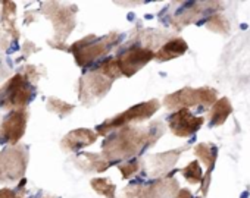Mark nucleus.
<instances>
[{"mask_svg": "<svg viewBox=\"0 0 250 198\" xmlns=\"http://www.w3.org/2000/svg\"><path fill=\"white\" fill-rule=\"evenodd\" d=\"M162 134L164 126L161 122H155L147 128L122 126L107 135L100 154L109 164L115 162L122 163L124 160H133L146 148L153 145Z\"/></svg>", "mask_w": 250, "mask_h": 198, "instance_id": "f257e3e1", "label": "nucleus"}, {"mask_svg": "<svg viewBox=\"0 0 250 198\" xmlns=\"http://www.w3.org/2000/svg\"><path fill=\"white\" fill-rule=\"evenodd\" d=\"M121 41V34L110 33L103 37H96V34H90L78 41H75L68 52H71L75 57V62L81 68H88L103 56L109 54V52Z\"/></svg>", "mask_w": 250, "mask_h": 198, "instance_id": "f03ea898", "label": "nucleus"}, {"mask_svg": "<svg viewBox=\"0 0 250 198\" xmlns=\"http://www.w3.org/2000/svg\"><path fill=\"white\" fill-rule=\"evenodd\" d=\"M34 91L31 82L22 73H17L0 88V108L9 110L25 109L34 97Z\"/></svg>", "mask_w": 250, "mask_h": 198, "instance_id": "7ed1b4c3", "label": "nucleus"}, {"mask_svg": "<svg viewBox=\"0 0 250 198\" xmlns=\"http://www.w3.org/2000/svg\"><path fill=\"white\" fill-rule=\"evenodd\" d=\"M42 12L46 14L47 18L52 19L53 28H55V37L53 40L49 41L53 47H63L65 40L69 37L75 27V14L77 8L75 6H63L55 2L50 3H43Z\"/></svg>", "mask_w": 250, "mask_h": 198, "instance_id": "20e7f679", "label": "nucleus"}, {"mask_svg": "<svg viewBox=\"0 0 250 198\" xmlns=\"http://www.w3.org/2000/svg\"><path fill=\"white\" fill-rule=\"evenodd\" d=\"M159 108H161V103L158 100H149V102H145V103H139V105L127 109L125 112L104 121L103 124H100L97 126L96 134L97 135H107L109 132H112L115 129L127 126L128 124L147 121L159 110Z\"/></svg>", "mask_w": 250, "mask_h": 198, "instance_id": "39448f33", "label": "nucleus"}, {"mask_svg": "<svg viewBox=\"0 0 250 198\" xmlns=\"http://www.w3.org/2000/svg\"><path fill=\"white\" fill-rule=\"evenodd\" d=\"M113 81L102 75L96 68L91 69L90 72L84 73L80 79L78 84V97L80 102L85 106H93L96 105L102 97H104Z\"/></svg>", "mask_w": 250, "mask_h": 198, "instance_id": "423d86ee", "label": "nucleus"}, {"mask_svg": "<svg viewBox=\"0 0 250 198\" xmlns=\"http://www.w3.org/2000/svg\"><path fill=\"white\" fill-rule=\"evenodd\" d=\"M216 100V91L208 87L203 88H183L177 92H172L169 95L165 97V106L168 109H187L191 106H197V105H205L209 106L210 103H213Z\"/></svg>", "mask_w": 250, "mask_h": 198, "instance_id": "0eeeda50", "label": "nucleus"}, {"mask_svg": "<svg viewBox=\"0 0 250 198\" xmlns=\"http://www.w3.org/2000/svg\"><path fill=\"white\" fill-rule=\"evenodd\" d=\"M28 150L25 145H11L0 153V169L9 180L21 179L27 172Z\"/></svg>", "mask_w": 250, "mask_h": 198, "instance_id": "6e6552de", "label": "nucleus"}, {"mask_svg": "<svg viewBox=\"0 0 250 198\" xmlns=\"http://www.w3.org/2000/svg\"><path fill=\"white\" fill-rule=\"evenodd\" d=\"M152 59H155V52L150 49H145L139 44L130 46L128 49H125L122 53H119L115 57L116 65L121 71V75L127 78L136 75Z\"/></svg>", "mask_w": 250, "mask_h": 198, "instance_id": "1a4fd4ad", "label": "nucleus"}, {"mask_svg": "<svg viewBox=\"0 0 250 198\" xmlns=\"http://www.w3.org/2000/svg\"><path fill=\"white\" fill-rule=\"evenodd\" d=\"M178 192V183L172 178L158 179L145 186H128L124 191L125 198H174Z\"/></svg>", "mask_w": 250, "mask_h": 198, "instance_id": "9d476101", "label": "nucleus"}, {"mask_svg": "<svg viewBox=\"0 0 250 198\" xmlns=\"http://www.w3.org/2000/svg\"><path fill=\"white\" fill-rule=\"evenodd\" d=\"M28 115L25 109L11 110L0 125V144L17 145L27 129Z\"/></svg>", "mask_w": 250, "mask_h": 198, "instance_id": "9b49d317", "label": "nucleus"}, {"mask_svg": "<svg viewBox=\"0 0 250 198\" xmlns=\"http://www.w3.org/2000/svg\"><path fill=\"white\" fill-rule=\"evenodd\" d=\"M203 122H205L203 118L191 115L187 109H180L168 118V125L171 132L183 138L196 134L203 125Z\"/></svg>", "mask_w": 250, "mask_h": 198, "instance_id": "f8f14e48", "label": "nucleus"}, {"mask_svg": "<svg viewBox=\"0 0 250 198\" xmlns=\"http://www.w3.org/2000/svg\"><path fill=\"white\" fill-rule=\"evenodd\" d=\"M97 137L99 135L91 129H85V128L74 129L62 138L61 147L65 151H78V150H83V148L94 144Z\"/></svg>", "mask_w": 250, "mask_h": 198, "instance_id": "ddd939ff", "label": "nucleus"}, {"mask_svg": "<svg viewBox=\"0 0 250 198\" xmlns=\"http://www.w3.org/2000/svg\"><path fill=\"white\" fill-rule=\"evenodd\" d=\"M75 166L84 172H96L102 173L104 172L110 164L102 157V154H94V153H81L75 159Z\"/></svg>", "mask_w": 250, "mask_h": 198, "instance_id": "4468645a", "label": "nucleus"}, {"mask_svg": "<svg viewBox=\"0 0 250 198\" xmlns=\"http://www.w3.org/2000/svg\"><path fill=\"white\" fill-rule=\"evenodd\" d=\"M187 49H188V46L183 38H180V37L171 38L155 53V59L159 62H167V60H171V59H175V57L184 54L187 52Z\"/></svg>", "mask_w": 250, "mask_h": 198, "instance_id": "2eb2a0df", "label": "nucleus"}, {"mask_svg": "<svg viewBox=\"0 0 250 198\" xmlns=\"http://www.w3.org/2000/svg\"><path fill=\"white\" fill-rule=\"evenodd\" d=\"M180 156V151H169V153H161V154H155L152 157V163H149L150 169L149 173L152 176H159L164 175L165 172H168L177 162Z\"/></svg>", "mask_w": 250, "mask_h": 198, "instance_id": "dca6fc26", "label": "nucleus"}, {"mask_svg": "<svg viewBox=\"0 0 250 198\" xmlns=\"http://www.w3.org/2000/svg\"><path fill=\"white\" fill-rule=\"evenodd\" d=\"M232 112V108L228 102V98H221L219 102H216L213 105V109L210 112V122L209 126H218L222 125L225 122V119L229 116V113Z\"/></svg>", "mask_w": 250, "mask_h": 198, "instance_id": "f3484780", "label": "nucleus"}, {"mask_svg": "<svg viewBox=\"0 0 250 198\" xmlns=\"http://www.w3.org/2000/svg\"><path fill=\"white\" fill-rule=\"evenodd\" d=\"M93 191L104 198H116V185L112 183L107 178H94L90 180Z\"/></svg>", "mask_w": 250, "mask_h": 198, "instance_id": "a211bd4d", "label": "nucleus"}, {"mask_svg": "<svg viewBox=\"0 0 250 198\" xmlns=\"http://www.w3.org/2000/svg\"><path fill=\"white\" fill-rule=\"evenodd\" d=\"M194 154L199 156L203 163L208 166V169H213L215 166V160H216V154H218V148L215 145H208V144H199L194 148Z\"/></svg>", "mask_w": 250, "mask_h": 198, "instance_id": "6ab92c4d", "label": "nucleus"}, {"mask_svg": "<svg viewBox=\"0 0 250 198\" xmlns=\"http://www.w3.org/2000/svg\"><path fill=\"white\" fill-rule=\"evenodd\" d=\"M47 110L56 113L61 118H65V116H68L74 110V106L68 105L66 102L61 100V98L50 97V98H47Z\"/></svg>", "mask_w": 250, "mask_h": 198, "instance_id": "aec40b11", "label": "nucleus"}, {"mask_svg": "<svg viewBox=\"0 0 250 198\" xmlns=\"http://www.w3.org/2000/svg\"><path fill=\"white\" fill-rule=\"evenodd\" d=\"M181 173L184 175V178L187 179V182H190L193 185L202 182V179H203V175H202V169H200L199 162H191L184 169H181Z\"/></svg>", "mask_w": 250, "mask_h": 198, "instance_id": "412c9836", "label": "nucleus"}, {"mask_svg": "<svg viewBox=\"0 0 250 198\" xmlns=\"http://www.w3.org/2000/svg\"><path fill=\"white\" fill-rule=\"evenodd\" d=\"M118 169L121 170L124 179H130V178H133V176L142 169V164H140L139 160L133 159V160H128V162L119 163V164H118Z\"/></svg>", "mask_w": 250, "mask_h": 198, "instance_id": "4be33fe9", "label": "nucleus"}, {"mask_svg": "<svg viewBox=\"0 0 250 198\" xmlns=\"http://www.w3.org/2000/svg\"><path fill=\"white\" fill-rule=\"evenodd\" d=\"M0 198H22V192H20L17 189L2 188L0 189Z\"/></svg>", "mask_w": 250, "mask_h": 198, "instance_id": "5701e85b", "label": "nucleus"}, {"mask_svg": "<svg viewBox=\"0 0 250 198\" xmlns=\"http://www.w3.org/2000/svg\"><path fill=\"white\" fill-rule=\"evenodd\" d=\"M174 198H191V192L188 189H180Z\"/></svg>", "mask_w": 250, "mask_h": 198, "instance_id": "b1692460", "label": "nucleus"}, {"mask_svg": "<svg viewBox=\"0 0 250 198\" xmlns=\"http://www.w3.org/2000/svg\"><path fill=\"white\" fill-rule=\"evenodd\" d=\"M249 195H250V192H249V189H247V191H244V192L240 194V198H249Z\"/></svg>", "mask_w": 250, "mask_h": 198, "instance_id": "393cba45", "label": "nucleus"}, {"mask_svg": "<svg viewBox=\"0 0 250 198\" xmlns=\"http://www.w3.org/2000/svg\"><path fill=\"white\" fill-rule=\"evenodd\" d=\"M240 28H241V30H247V28H249V25H247V24H241V25H240Z\"/></svg>", "mask_w": 250, "mask_h": 198, "instance_id": "a878e982", "label": "nucleus"}, {"mask_svg": "<svg viewBox=\"0 0 250 198\" xmlns=\"http://www.w3.org/2000/svg\"><path fill=\"white\" fill-rule=\"evenodd\" d=\"M43 198H58V197H43Z\"/></svg>", "mask_w": 250, "mask_h": 198, "instance_id": "bb28decb", "label": "nucleus"}, {"mask_svg": "<svg viewBox=\"0 0 250 198\" xmlns=\"http://www.w3.org/2000/svg\"><path fill=\"white\" fill-rule=\"evenodd\" d=\"M0 179H2V169H0Z\"/></svg>", "mask_w": 250, "mask_h": 198, "instance_id": "cd10ccee", "label": "nucleus"}]
</instances>
